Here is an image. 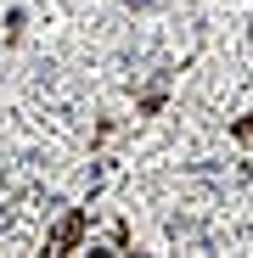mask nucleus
I'll return each mask as SVG.
<instances>
[]
</instances>
